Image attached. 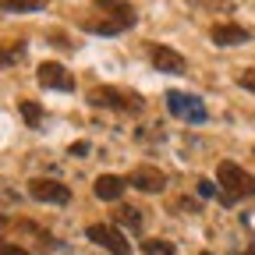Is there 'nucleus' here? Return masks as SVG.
Instances as JSON below:
<instances>
[{
	"label": "nucleus",
	"instance_id": "12",
	"mask_svg": "<svg viewBox=\"0 0 255 255\" xmlns=\"http://www.w3.org/2000/svg\"><path fill=\"white\" fill-rule=\"evenodd\" d=\"M25 53V43H0V68H11V64H18Z\"/></svg>",
	"mask_w": 255,
	"mask_h": 255
},
{
	"label": "nucleus",
	"instance_id": "17",
	"mask_svg": "<svg viewBox=\"0 0 255 255\" xmlns=\"http://www.w3.org/2000/svg\"><path fill=\"white\" fill-rule=\"evenodd\" d=\"M238 85L248 89V92H255V68H245V71L238 75Z\"/></svg>",
	"mask_w": 255,
	"mask_h": 255
},
{
	"label": "nucleus",
	"instance_id": "13",
	"mask_svg": "<svg viewBox=\"0 0 255 255\" xmlns=\"http://www.w3.org/2000/svg\"><path fill=\"white\" fill-rule=\"evenodd\" d=\"M18 110H21V117H25L28 128H39V121H43V107H39L36 100H18Z\"/></svg>",
	"mask_w": 255,
	"mask_h": 255
},
{
	"label": "nucleus",
	"instance_id": "6",
	"mask_svg": "<svg viewBox=\"0 0 255 255\" xmlns=\"http://www.w3.org/2000/svg\"><path fill=\"white\" fill-rule=\"evenodd\" d=\"M85 234H89V241H92V245L107 248L110 255H131V245H128V241H124V234H121L117 227H110V223H92Z\"/></svg>",
	"mask_w": 255,
	"mask_h": 255
},
{
	"label": "nucleus",
	"instance_id": "15",
	"mask_svg": "<svg viewBox=\"0 0 255 255\" xmlns=\"http://www.w3.org/2000/svg\"><path fill=\"white\" fill-rule=\"evenodd\" d=\"M114 220H117V223H131V227H138V223H142V209H135V206H117V209H114Z\"/></svg>",
	"mask_w": 255,
	"mask_h": 255
},
{
	"label": "nucleus",
	"instance_id": "4",
	"mask_svg": "<svg viewBox=\"0 0 255 255\" xmlns=\"http://www.w3.org/2000/svg\"><path fill=\"white\" fill-rule=\"evenodd\" d=\"M28 195L36 202H50V206H68L71 202V188L60 184L57 177H32L28 181Z\"/></svg>",
	"mask_w": 255,
	"mask_h": 255
},
{
	"label": "nucleus",
	"instance_id": "18",
	"mask_svg": "<svg viewBox=\"0 0 255 255\" xmlns=\"http://www.w3.org/2000/svg\"><path fill=\"white\" fill-rule=\"evenodd\" d=\"M145 252H159V255H174V245H167V241H145Z\"/></svg>",
	"mask_w": 255,
	"mask_h": 255
},
{
	"label": "nucleus",
	"instance_id": "19",
	"mask_svg": "<svg viewBox=\"0 0 255 255\" xmlns=\"http://www.w3.org/2000/svg\"><path fill=\"white\" fill-rule=\"evenodd\" d=\"M0 255H32V252H25L21 245H11V241H0Z\"/></svg>",
	"mask_w": 255,
	"mask_h": 255
},
{
	"label": "nucleus",
	"instance_id": "3",
	"mask_svg": "<svg viewBox=\"0 0 255 255\" xmlns=\"http://www.w3.org/2000/svg\"><path fill=\"white\" fill-rule=\"evenodd\" d=\"M89 103L92 107H107V110H121V114H142L145 100L131 89H121V85H96L89 89Z\"/></svg>",
	"mask_w": 255,
	"mask_h": 255
},
{
	"label": "nucleus",
	"instance_id": "9",
	"mask_svg": "<svg viewBox=\"0 0 255 255\" xmlns=\"http://www.w3.org/2000/svg\"><path fill=\"white\" fill-rule=\"evenodd\" d=\"M128 184H131V188H138V191H163L167 174L159 170V167H138V170H131Z\"/></svg>",
	"mask_w": 255,
	"mask_h": 255
},
{
	"label": "nucleus",
	"instance_id": "11",
	"mask_svg": "<svg viewBox=\"0 0 255 255\" xmlns=\"http://www.w3.org/2000/svg\"><path fill=\"white\" fill-rule=\"evenodd\" d=\"M213 43L216 46H238V43H248V28L245 25H231V21H223V25H213Z\"/></svg>",
	"mask_w": 255,
	"mask_h": 255
},
{
	"label": "nucleus",
	"instance_id": "7",
	"mask_svg": "<svg viewBox=\"0 0 255 255\" xmlns=\"http://www.w3.org/2000/svg\"><path fill=\"white\" fill-rule=\"evenodd\" d=\"M167 107H170V114H177V117H184V121H191V124H202V121H206V107H202L199 96L167 92Z\"/></svg>",
	"mask_w": 255,
	"mask_h": 255
},
{
	"label": "nucleus",
	"instance_id": "22",
	"mask_svg": "<svg viewBox=\"0 0 255 255\" xmlns=\"http://www.w3.org/2000/svg\"><path fill=\"white\" fill-rule=\"evenodd\" d=\"M202 255H213V252H202Z\"/></svg>",
	"mask_w": 255,
	"mask_h": 255
},
{
	"label": "nucleus",
	"instance_id": "14",
	"mask_svg": "<svg viewBox=\"0 0 255 255\" xmlns=\"http://www.w3.org/2000/svg\"><path fill=\"white\" fill-rule=\"evenodd\" d=\"M50 0H0V11H43Z\"/></svg>",
	"mask_w": 255,
	"mask_h": 255
},
{
	"label": "nucleus",
	"instance_id": "21",
	"mask_svg": "<svg viewBox=\"0 0 255 255\" xmlns=\"http://www.w3.org/2000/svg\"><path fill=\"white\" fill-rule=\"evenodd\" d=\"M53 46H60V50H71L75 43H68V39H64V36H60V32H53Z\"/></svg>",
	"mask_w": 255,
	"mask_h": 255
},
{
	"label": "nucleus",
	"instance_id": "8",
	"mask_svg": "<svg viewBox=\"0 0 255 255\" xmlns=\"http://www.w3.org/2000/svg\"><path fill=\"white\" fill-rule=\"evenodd\" d=\"M149 60H152V68L156 71H167V75H181L184 71V57L163 43H152L149 46Z\"/></svg>",
	"mask_w": 255,
	"mask_h": 255
},
{
	"label": "nucleus",
	"instance_id": "16",
	"mask_svg": "<svg viewBox=\"0 0 255 255\" xmlns=\"http://www.w3.org/2000/svg\"><path fill=\"white\" fill-rule=\"evenodd\" d=\"M195 4L209 11H234V0H195Z\"/></svg>",
	"mask_w": 255,
	"mask_h": 255
},
{
	"label": "nucleus",
	"instance_id": "1",
	"mask_svg": "<svg viewBox=\"0 0 255 255\" xmlns=\"http://www.w3.org/2000/svg\"><path fill=\"white\" fill-rule=\"evenodd\" d=\"M135 21H138V14L128 0H92L78 18V25L85 32H92V36H121Z\"/></svg>",
	"mask_w": 255,
	"mask_h": 255
},
{
	"label": "nucleus",
	"instance_id": "20",
	"mask_svg": "<svg viewBox=\"0 0 255 255\" xmlns=\"http://www.w3.org/2000/svg\"><path fill=\"white\" fill-rule=\"evenodd\" d=\"M199 195H206V199L216 195V184H213V181H199Z\"/></svg>",
	"mask_w": 255,
	"mask_h": 255
},
{
	"label": "nucleus",
	"instance_id": "10",
	"mask_svg": "<svg viewBox=\"0 0 255 255\" xmlns=\"http://www.w3.org/2000/svg\"><path fill=\"white\" fill-rule=\"evenodd\" d=\"M124 188H128V181L117 177V174H100V177H96V184H92L96 199H103V202H117V199L124 195Z\"/></svg>",
	"mask_w": 255,
	"mask_h": 255
},
{
	"label": "nucleus",
	"instance_id": "2",
	"mask_svg": "<svg viewBox=\"0 0 255 255\" xmlns=\"http://www.w3.org/2000/svg\"><path fill=\"white\" fill-rule=\"evenodd\" d=\"M216 184H220V195H223L227 206L238 202V199H252L255 195V177L245 167L231 163V159H223V163L216 167Z\"/></svg>",
	"mask_w": 255,
	"mask_h": 255
},
{
	"label": "nucleus",
	"instance_id": "5",
	"mask_svg": "<svg viewBox=\"0 0 255 255\" xmlns=\"http://www.w3.org/2000/svg\"><path fill=\"white\" fill-rule=\"evenodd\" d=\"M36 82L43 89H57V92H75V75L57 60H43L36 68Z\"/></svg>",
	"mask_w": 255,
	"mask_h": 255
}]
</instances>
